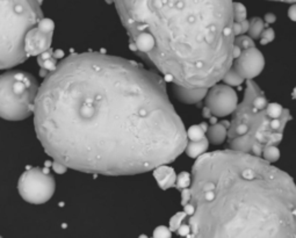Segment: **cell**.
Segmentation results:
<instances>
[{
    "mask_svg": "<svg viewBox=\"0 0 296 238\" xmlns=\"http://www.w3.org/2000/svg\"><path fill=\"white\" fill-rule=\"evenodd\" d=\"M172 237V231L170 228L166 227H158L153 231V238H171Z\"/></svg>",
    "mask_w": 296,
    "mask_h": 238,
    "instance_id": "cell-22",
    "label": "cell"
},
{
    "mask_svg": "<svg viewBox=\"0 0 296 238\" xmlns=\"http://www.w3.org/2000/svg\"><path fill=\"white\" fill-rule=\"evenodd\" d=\"M130 46L187 90L222 81L234 53L232 0H113Z\"/></svg>",
    "mask_w": 296,
    "mask_h": 238,
    "instance_id": "cell-3",
    "label": "cell"
},
{
    "mask_svg": "<svg viewBox=\"0 0 296 238\" xmlns=\"http://www.w3.org/2000/svg\"><path fill=\"white\" fill-rule=\"evenodd\" d=\"M204 125H200V126H193L191 128L188 129V132H186V136H187V141H200L202 140L204 136V133H206V129H203Z\"/></svg>",
    "mask_w": 296,
    "mask_h": 238,
    "instance_id": "cell-16",
    "label": "cell"
},
{
    "mask_svg": "<svg viewBox=\"0 0 296 238\" xmlns=\"http://www.w3.org/2000/svg\"><path fill=\"white\" fill-rule=\"evenodd\" d=\"M246 9L239 3H234V22L240 23L246 20Z\"/></svg>",
    "mask_w": 296,
    "mask_h": 238,
    "instance_id": "cell-18",
    "label": "cell"
},
{
    "mask_svg": "<svg viewBox=\"0 0 296 238\" xmlns=\"http://www.w3.org/2000/svg\"><path fill=\"white\" fill-rule=\"evenodd\" d=\"M265 66V58L257 49L253 39L246 35L235 37L231 65L222 81L228 85H239L244 81H252L262 72Z\"/></svg>",
    "mask_w": 296,
    "mask_h": 238,
    "instance_id": "cell-7",
    "label": "cell"
},
{
    "mask_svg": "<svg viewBox=\"0 0 296 238\" xmlns=\"http://www.w3.org/2000/svg\"><path fill=\"white\" fill-rule=\"evenodd\" d=\"M264 29H265V23L263 20L260 18H253L248 22L247 36H250L252 39L259 38Z\"/></svg>",
    "mask_w": 296,
    "mask_h": 238,
    "instance_id": "cell-15",
    "label": "cell"
},
{
    "mask_svg": "<svg viewBox=\"0 0 296 238\" xmlns=\"http://www.w3.org/2000/svg\"><path fill=\"white\" fill-rule=\"evenodd\" d=\"M185 216H186L185 212L177 213L175 216H172V219L170 220V230H171V231H177L178 228H179L181 223H183Z\"/></svg>",
    "mask_w": 296,
    "mask_h": 238,
    "instance_id": "cell-20",
    "label": "cell"
},
{
    "mask_svg": "<svg viewBox=\"0 0 296 238\" xmlns=\"http://www.w3.org/2000/svg\"><path fill=\"white\" fill-rule=\"evenodd\" d=\"M265 20H266L267 22H274L275 21V15L268 13V14H266Z\"/></svg>",
    "mask_w": 296,
    "mask_h": 238,
    "instance_id": "cell-26",
    "label": "cell"
},
{
    "mask_svg": "<svg viewBox=\"0 0 296 238\" xmlns=\"http://www.w3.org/2000/svg\"><path fill=\"white\" fill-rule=\"evenodd\" d=\"M34 126L55 162L91 174L152 171L177 160L187 145L164 78L101 53L72 54L47 74Z\"/></svg>",
    "mask_w": 296,
    "mask_h": 238,
    "instance_id": "cell-1",
    "label": "cell"
},
{
    "mask_svg": "<svg viewBox=\"0 0 296 238\" xmlns=\"http://www.w3.org/2000/svg\"><path fill=\"white\" fill-rule=\"evenodd\" d=\"M229 122H220L214 126L209 127L207 130V138L213 144H221L228 137Z\"/></svg>",
    "mask_w": 296,
    "mask_h": 238,
    "instance_id": "cell-13",
    "label": "cell"
},
{
    "mask_svg": "<svg viewBox=\"0 0 296 238\" xmlns=\"http://www.w3.org/2000/svg\"><path fill=\"white\" fill-rule=\"evenodd\" d=\"M56 189V181L41 168H30L22 173L18 181L19 194L31 205H43L53 197Z\"/></svg>",
    "mask_w": 296,
    "mask_h": 238,
    "instance_id": "cell-8",
    "label": "cell"
},
{
    "mask_svg": "<svg viewBox=\"0 0 296 238\" xmlns=\"http://www.w3.org/2000/svg\"><path fill=\"white\" fill-rule=\"evenodd\" d=\"M237 101H238L237 94L230 86L215 84L208 89V92L204 95V104H206L204 110L216 116H227L234 113L238 105Z\"/></svg>",
    "mask_w": 296,
    "mask_h": 238,
    "instance_id": "cell-9",
    "label": "cell"
},
{
    "mask_svg": "<svg viewBox=\"0 0 296 238\" xmlns=\"http://www.w3.org/2000/svg\"><path fill=\"white\" fill-rule=\"evenodd\" d=\"M106 2H107L108 4H112V3H113V0H106Z\"/></svg>",
    "mask_w": 296,
    "mask_h": 238,
    "instance_id": "cell-30",
    "label": "cell"
},
{
    "mask_svg": "<svg viewBox=\"0 0 296 238\" xmlns=\"http://www.w3.org/2000/svg\"><path fill=\"white\" fill-rule=\"evenodd\" d=\"M293 97L295 98V100H296V87L294 89V92H293Z\"/></svg>",
    "mask_w": 296,
    "mask_h": 238,
    "instance_id": "cell-28",
    "label": "cell"
},
{
    "mask_svg": "<svg viewBox=\"0 0 296 238\" xmlns=\"http://www.w3.org/2000/svg\"><path fill=\"white\" fill-rule=\"evenodd\" d=\"M266 112L271 117L278 118L280 116H282L286 112H288V109H285L279 104H268L266 107Z\"/></svg>",
    "mask_w": 296,
    "mask_h": 238,
    "instance_id": "cell-19",
    "label": "cell"
},
{
    "mask_svg": "<svg viewBox=\"0 0 296 238\" xmlns=\"http://www.w3.org/2000/svg\"><path fill=\"white\" fill-rule=\"evenodd\" d=\"M55 22L51 19L43 18L33 27L25 37V50L27 56H39L50 49L53 42Z\"/></svg>",
    "mask_w": 296,
    "mask_h": 238,
    "instance_id": "cell-10",
    "label": "cell"
},
{
    "mask_svg": "<svg viewBox=\"0 0 296 238\" xmlns=\"http://www.w3.org/2000/svg\"><path fill=\"white\" fill-rule=\"evenodd\" d=\"M274 2H283V3H296V0H274Z\"/></svg>",
    "mask_w": 296,
    "mask_h": 238,
    "instance_id": "cell-27",
    "label": "cell"
},
{
    "mask_svg": "<svg viewBox=\"0 0 296 238\" xmlns=\"http://www.w3.org/2000/svg\"><path fill=\"white\" fill-rule=\"evenodd\" d=\"M153 176H155L157 182L159 184L160 188L163 189L171 188L177 182V174L175 170L167 165L158 166V168L153 170Z\"/></svg>",
    "mask_w": 296,
    "mask_h": 238,
    "instance_id": "cell-11",
    "label": "cell"
},
{
    "mask_svg": "<svg viewBox=\"0 0 296 238\" xmlns=\"http://www.w3.org/2000/svg\"><path fill=\"white\" fill-rule=\"evenodd\" d=\"M41 19V0H0V70L17 66L28 58L26 34Z\"/></svg>",
    "mask_w": 296,
    "mask_h": 238,
    "instance_id": "cell-5",
    "label": "cell"
},
{
    "mask_svg": "<svg viewBox=\"0 0 296 238\" xmlns=\"http://www.w3.org/2000/svg\"><path fill=\"white\" fill-rule=\"evenodd\" d=\"M268 101L252 81H246L243 101L237 105L229 122L228 144L230 150L262 157L264 149L282 141L283 130L291 116L289 110L278 118L266 112Z\"/></svg>",
    "mask_w": 296,
    "mask_h": 238,
    "instance_id": "cell-4",
    "label": "cell"
},
{
    "mask_svg": "<svg viewBox=\"0 0 296 238\" xmlns=\"http://www.w3.org/2000/svg\"><path fill=\"white\" fill-rule=\"evenodd\" d=\"M0 238H3V237H2V236H0Z\"/></svg>",
    "mask_w": 296,
    "mask_h": 238,
    "instance_id": "cell-31",
    "label": "cell"
},
{
    "mask_svg": "<svg viewBox=\"0 0 296 238\" xmlns=\"http://www.w3.org/2000/svg\"><path fill=\"white\" fill-rule=\"evenodd\" d=\"M288 15H289V18L293 20V21H296V5H293L288 11Z\"/></svg>",
    "mask_w": 296,
    "mask_h": 238,
    "instance_id": "cell-25",
    "label": "cell"
},
{
    "mask_svg": "<svg viewBox=\"0 0 296 238\" xmlns=\"http://www.w3.org/2000/svg\"><path fill=\"white\" fill-rule=\"evenodd\" d=\"M37 82L25 71H9L0 76V117L22 121L34 114Z\"/></svg>",
    "mask_w": 296,
    "mask_h": 238,
    "instance_id": "cell-6",
    "label": "cell"
},
{
    "mask_svg": "<svg viewBox=\"0 0 296 238\" xmlns=\"http://www.w3.org/2000/svg\"><path fill=\"white\" fill-rule=\"evenodd\" d=\"M175 94L176 97L181 100L185 104H195V102L202 100L206 95L207 91L203 90H187V89H183V87L179 86H175Z\"/></svg>",
    "mask_w": 296,
    "mask_h": 238,
    "instance_id": "cell-12",
    "label": "cell"
},
{
    "mask_svg": "<svg viewBox=\"0 0 296 238\" xmlns=\"http://www.w3.org/2000/svg\"><path fill=\"white\" fill-rule=\"evenodd\" d=\"M180 238H296V186L262 157L221 150L197 158Z\"/></svg>",
    "mask_w": 296,
    "mask_h": 238,
    "instance_id": "cell-2",
    "label": "cell"
},
{
    "mask_svg": "<svg viewBox=\"0 0 296 238\" xmlns=\"http://www.w3.org/2000/svg\"><path fill=\"white\" fill-rule=\"evenodd\" d=\"M178 188H188L189 185H191V176L188 173H181L179 177H177V182H176Z\"/></svg>",
    "mask_w": 296,
    "mask_h": 238,
    "instance_id": "cell-21",
    "label": "cell"
},
{
    "mask_svg": "<svg viewBox=\"0 0 296 238\" xmlns=\"http://www.w3.org/2000/svg\"><path fill=\"white\" fill-rule=\"evenodd\" d=\"M138 238H148V237H147V236H145V235H141V236H140V237H138Z\"/></svg>",
    "mask_w": 296,
    "mask_h": 238,
    "instance_id": "cell-29",
    "label": "cell"
},
{
    "mask_svg": "<svg viewBox=\"0 0 296 238\" xmlns=\"http://www.w3.org/2000/svg\"><path fill=\"white\" fill-rule=\"evenodd\" d=\"M279 157H280V152L276 146H268V148L264 149V151L262 153L263 160L271 163V164L278 161Z\"/></svg>",
    "mask_w": 296,
    "mask_h": 238,
    "instance_id": "cell-17",
    "label": "cell"
},
{
    "mask_svg": "<svg viewBox=\"0 0 296 238\" xmlns=\"http://www.w3.org/2000/svg\"><path fill=\"white\" fill-rule=\"evenodd\" d=\"M208 145H209V141L207 137H203L202 140H200V141H194V142L189 141V143L187 142L185 151L187 152L189 157L197 158L204 154V152H206L208 149Z\"/></svg>",
    "mask_w": 296,
    "mask_h": 238,
    "instance_id": "cell-14",
    "label": "cell"
},
{
    "mask_svg": "<svg viewBox=\"0 0 296 238\" xmlns=\"http://www.w3.org/2000/svg\"><path fill=\"white\" fill-rule=\"evenodd\" d=\"M54 170L56 172H58V173H64L65 171H66V168L64 165H62L61 163H58V162H55L54 163Z\"/></svg>",
    "mask_w": 296,
    "mask_h": 238,
    "instance_id": "cell-24",
    "label": "cell"
},
{
    "mask_svg": "<svg viewBox=\"0 0 296 238\" xmlns=\"http://www.w3.org/2000/svg\"><path fill=\"white\" fill-rule=\"evenodd\" d=\"M274 30L272 28H265L264 31L260 35V37H262V45H266V43H270L274 39Z\"/></svg>",
    "mask_w": 296,
    "mask_h": 238,
    "instance_id": "cell-23",
    "label": "cell"
}]
</instances>
